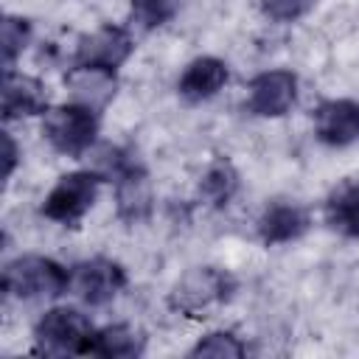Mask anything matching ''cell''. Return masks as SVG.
Here are the masks:
<instances>
[{"instance_id":"cell-1","label":"cell","mask_w":359,"mask_h":359,"mask_svg":"<svg viewBox=\"0 0 359 359\" xmlns=\"http://www.w3.org/2000/svg\"><path fill=\"white\" fill-rule=\"evenodd\" d=\"M70 289V272L45 255H20L3 266V292L20 300L59 297Z\"/></svg>"},{"instance_id":"cell-2","label":"cell","mask_w":359,"mask_h":359,"mask_svg":"<svg viewBox=\"0 0 359 359\" xmlns=\"http://www.w3.org/2000/svg\"><path fill=\"white\" fill-rule=\"evenodd\" d=\"M93 323L87 314L70 306H56L42 314L34 328V351L45 356H67V353H87L93 339Z\"/></svg>"},{"instance_id":"cell-3","label":"cell","mask_w":359,"mask_h":359,"mask_svg":"<svg viewBox=\"0 0 359 359\" xmlns=\"http://www.w3.org/2000/svg\"><path fill=\"white\" fill-rule=\"evenodd\" d=\"M42 135L48 137V143L67 157H81L84 151H90V146L95 143L98 135V112L73 101V104H62L45 112L42 121Z\"/></svg>"},{"instance_id":"cell-4","label":"cell","mask_w":359,"mask_h":359,"mask_svg":"<svg viewBox=\"0 0 359 359\" xmlns=\"http://www.w3.org/2000/svg\"><path fill=\"white\" fill-rule=\"evenodd\" d=\"M104 177L98 171H70L45 196L42 216L56 224H76L95 205Z\"/></svg>"},{"instance_id":"cell-5","label":"cell","mask_w":359,"mask_h":359,"mask_svg":"<svg viewBox=\"0 0 359 359\" xmlns=\"http://www.w3.org/2000/svg\"><path fill=\"white\" fill-rule=\"evenodd\" d=\"M233 289L236 283L227 272L216 266H194L177 280L171 292V306L188 317H202L210 306L224 303L233 294Z\"/></svg>"},{"instance_id":"cell-6","label":"cell","mask_w":359,"mask_h":359,"mask_svg":"<svg viewBox=\"0 0 359 359\" xmlns=\"http://www.w3.org/2000/svg\"><path fill=\"white\" fill-rule=\"evenodd\" d=\"M132 48H135V42H132L126 28L101 25L93 34L79 36L76 53H73V67H98V70L115 73L129 59Z\"/></svg>"},{"instance_id":"cell-7","label":"cell","mask_w":359,"mask_h":359,"mask_svg":"<svg viewBox=\"0 0 359 359\" xmlns=\"http://www.w3.org/2000/svg\"><path fill=\"white\" fill-rule=\"evenodd\" d=\"M70 286L87 306H107L126 286V269L118 261L98 255L73 266Z\"/></svg>"},{"instance_id":"cell-8","label":"cell","mask_w":359,"mask_h":359,"mask_svg":"<svg viewBox=\"0 0 359 359\" xmlns=\"http://www.w3.org/2000/svg\"><path fill=\"white\" fill-rule=\"evenodd\" d=\"M297 101V76L292 70H264L247 87V109L258 118H280Z\"/></svg>"},{"instance_id":"cell-9","label":"cell","mask_w":359,"mask_h":359,"mask_svg":"<svg viewBox=\"0 0 359 359\" xmlns=\"http://www.w3.org/2000/svg\"><path fill=\"white\" fill-rule=\"evenodd\" d=\"M314 135L325 146H351L359 140V104L348 98L323 101L314 109Z\"/></svg>"},{"instance_id":"cell-10","label":"cell","mask_w":359,"mask_h":359,"mask_svg":"<svg viewBox=\"0 0 359 359\" xmlns=\"http://www.w3.org/2000/svg\"><path fill=\"white\" fill-rule=\"evenodd\" d=\"M45 115L48 112V95L39 79L17 73V70H6L3 79V118L14 121V118H28V115Z\"/></svg>"},{"instance_id":"cell-11","label":"cell","mask_w":359,"mask_h":359,"mask_svg":"<svg viewBox=\"0 0 359 359\" xmlns=\"http://www.w3.org/2000/svg\"><path fill=\"white\" fill-rule=\"evenodd\" d=\"M115 202H118V216L129 224L143 222L151 210V185L140 163H132L126 171L115 177Z\"/></svg>"},{"instance_id":"cell-12","label":"cell","mask_w":359,"mask_h":359,"mask_svg":"<svg viewBox=\"0 0 359 359\" xmlns=\"http://www.w3.org/2000/svg\"><path fill=\"white\" fill-rule=\"evenodd\" d=\"M309 224L311 219L306 208L294 202H275L258 219V236L264 244H289V241H297L309 230Z\"/></svg>"},{"instance_id":"cell-13","label":"cell","mask_w":359,"mask_h":359,"mask_svg":"<svg viewBox=\"0 0 359 359\" xmlns=\"http://www.w3.org/2000/svg\"><path fill=\"white\" fill-rule=\"evenodd\" d=\"M224 84H227V65L216 56H199L182 70L177 90L188 101H208Z\"/></svg>"},{"instance_id":"cell-14","label":"cell","mask_w":359,"mask_h":359,"mask_svg":"<svg viewBox=\"0 0 359 359\" xmlns=\"http://www.w3.org/2000/svg\"><path fill=\"white\" fill-rule=\"evenodd\" d=\"M67 84L73 90V98L95 112L115 98V87H118L115 73L98 67H73L67 73Z\"/></svg>"},{"instance_id":"cell-15","label":"cell","mask_w":359,"mask_h":359,"mask_svg":"<svg viewBox=\"0 0 359 359\" xmlns=\"http://www.w3.org/2000/svg\"><path fill=\"white\" fill-rule=\"evenodd\" d=\"M87 353L93 356H140L143 353V337L118 323V325H107V328H95L93 331V339H90V348Z\"/></svg>"},{"instance_id":"cell-16","label":"cell","mask_w":359,"mask_h":359,"mask_svg":"<svg viewBox=\"0 0 359 359\" xmlns=\"http://www.w3.org/2000/svg\"><path fill=\"white\" fill-rule=\"evenodd\" d=\"M325 219L342 236L359 238V182H345L328 196Z\"/></svg>"},{"instance_id":"cell-17","label":"cell","mask_w":359,"mask_h":359,"mask_svg":"<svg viewBox=\"0 0 359 359\" xmlns=\"http://www.w3.org/2000/svg\"><path fill=\"white\" fill-rule=\"evenodd\" d=\"M236 191H238V171L233 168V163L224 160V157L213 160V163L208 165V171L202 174L199 194H202L210 205L222 208V205H227V202L236 196Z\"/></svg>"},{"instance_id":"cell-18","label":"cell","mask_w":359,"mask_h":359,"mask_svg":"<svg viewBox=\"0 0 359 359\" xmlns=\"http://www.w3.org/2000/svg\"><path fill=\"white\" fill-rule=\"evenodd\" d=\"M28 39H31V22H28L25 17H14V14H8V17L3 20V31H0V42H3V65H6V70H11L14 59L25 50Z\"/></svg>"},{"instance_id":"cell-19","label":"cell","mask_w":359,"mask_h":359,"mask_svg":"<svg viewBox=\"0 0 359 359\" xmlns=\"http://www.w3.org/2000/svg\"><path fill=\"white\" fill-rule=\"evenodd\" d=\"M129 3H132V20L143 31L165 25L180 11V0H129Z\"/></svg>"},{"instance_id":"cell-20","label":"cell","mask_w":359,"mask_h":359,"mask_svg":"<svg viewBox=\"0 0 359 359\" xmlns=\"http://www.w3.org/2000/svg\"><path fill=\"white\" fill-rule=\"evenodd\" d=\"M244 353H247V348L230 331H210L191 348V356H219L222 359V356H244Z\"/></svg>"},{"instance_id":"cell-21","label":"cell","mask_w":359,"mask_h":359,"mask_svg":"<svg viewBox=\"0 0 359 359\" xmlns=\"http://www.w3.org/2000/svg\"><path fill=\"white\" fill-rule=\"evenodd\" d=\"M317 0H261V8L275 22H294L314 8Z\"/></svg>"},{"instance_id":"cell-22","label":"cell","mask_w":359,"mask_h":359,"mask_svg":"<svg viewBox=\"0 0 359 359\" xmlns=\"http://www.w3.org/2000/svg\"><path fill=\"white\" fill-rule=\"evenodd\" d=\"M3 146H6V177H11L14 174V165H17V143H14V137L6 132L3 135Z\"/></svg>"}]
</instances>
